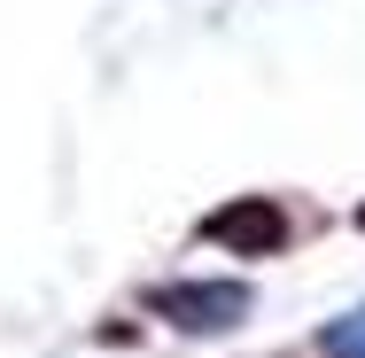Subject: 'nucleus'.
<instances>
[{
    "label": "nucleus",
    "instance_id": "obj_4",
    "mask_svg": "<svg viewBox=\"0 0 365 358\" xmlns=\"http://www.w3.org/2000/svg\"><path fill=\"white\" fill-rule=\"evenodd\" d=\"M358 226H365V211H358Z\"/></svg>",
    "mask_w": 365,
    "mask_h": 358
},
{
    "label": "nucleus",
    "instance_id": "obj_1",
    "mask_svg": "<svg viewBox=\"0 0 365 358\" xmlns=\"http://www.w3.org/2000/svg\"><path fill=\"white\" fill-rule=\"evenodd\" d=\"M202 242H218L233 257H280L288 249V211L272 195H241V203H225V211L202 218Z\"/></svg>",
    "mask_w": 365,
    "mask_h": 358
},
{
    "label": "nucleus",
    "instance_id": "obj_2",
    "mask_svg": "<svg viewBox=\"0 0 365 358\" xmlns=\"http://www.w3.org/2000/svg\"><path fill=\"white\" fill-rule=\"evenodd\" d=\"M155 312H171L179 327H195V335H218V327H233L241 312H249V288L241 281H179L155 296Z\"/></svg>",
    "mask_w": 365,
    "mask_h": 358
},
{
    "label": "nucleus",
    "instance_id": "obj_3",
    "mask_svg": "<svg viewBox=\"0 0 365 358\" xmlns=\"http://www.w3.org/2000/svg\"><path fill=\"white\" fill-rule=\"evenodd\" d=\"M327 358H365V312H350V319L327 327Z\"/></svg>",
    "mask_w": 365,
    "mask_h": 358
}]
</instances>
